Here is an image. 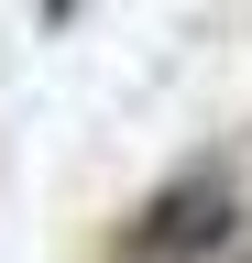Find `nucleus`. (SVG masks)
Listing matches in <instances>:
<instances>
[{
    "instance_id": "obj_1",
    "label": "nucleus",
    "mask_w": 252,
    "mask_h": 263,
    "mask_svg": "<svg viewBox=\"0 0 252 263\" xmlns=\"http://www.w3.org/2000/svg\"><path fill=\"white\" fill-rule=\"evenodd\" d=\"M230 241H241V176H230V154H186L176 176L110 230L99 263H219Z\"/></svg>"
}]
</instances>
